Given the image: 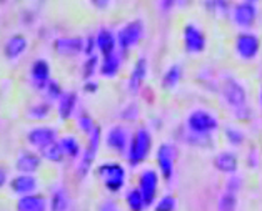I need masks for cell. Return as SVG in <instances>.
I'll use <instances>...</instances> for the list:
<instances>
[{"label": "cell", "mask_w": 262, "mask_h": 211, "mask_svg": "<svg viewBox=\"0 0 262 211\" xmlns=\"http://www.w3.org/2000/svg\"><path fill=\"white\" fill-rule=\"evenodd\" d=\"M222 97L239 118H246L249 115L246 90L237 80L232 78V76L224 78V82H222Z\"/></svg>", "instance_id": "6da1fadb"}, {"label": "cell", "mask_w": 262, "mask_h": 211, "mask_svg": "<svg viewBox=\"0 0 262 211\" xmlns=\"http://www.w3.org/2000/svg\"><path fill=\"white\" fill-rule=\"evenodd\" d=\"M152 148V137L147 128H139L130 137L129 150H127V160L130 165H139L149 156Z\"/></svg>", "instance_id": "7a4b0ae2"}, {"label": "cell", "mask_w": 262, "mask_h": 211, "mask_svg": "<svg viewBox=\"0 0 262 211\" xmlns=\"http://www.w3.org/2000/svg\"><path fill=\"white\" fill-rule=\"evenodd\" d=\"M99 178L111 193H117L125 184V170L120 163L108 162L99 166Z\"/></svg>", "instance_id": "3957f363"}, {"label": "cell", "mask_w": 262, "mask_h": 211, "mask_svg": "<svg viewBox=\"0 0 262 211\" xmlns=\"http://www.w3.org/2000/svg\"><path fill=\"white\" fill-rule=\"evenodd\" d=\"M187 126L195 135H209V133L217 130L219 121H217V118L210 112L201 110L199 108V110H194L187 117Z\"/></svg>", "instance_id": "277c9868"}, {"label": "cell", "mask_w": 262, "mask_h": 211, "mask_svg": "<svg viewBox=\"0 0 262 211\" xmlns=\"http://www.w3.org/2000/svg\"><path fill=\"white\" fill-rule=\"evenodd\" d=\"M144 35V25L140 20H132L129 23H125L117 34V45L120 50H129L132 47H136L137 43L142 40Z\"/></svg>", "instance_id": "5b68a950"}, {"label": "cell", "mask_w": 262, "mask_h": 211, "mask_svg": "<svg viewBox=\"0 0 262 211\" xmlns=\"http://www.w3.org/2000/svg\"><path fill=\"white\" fill-rule=\"evenodd\" d=\"M57 142V130L52 126H34L27 131V143L35 150H46Z\"/></svg>", "instance_id": "8992f818"}, {"label": "cell", "mask_w": 262, "mask_h": 211, "mask_svg": "<svg viewBox=\"0 0 262 211\" xmlns=\"http://www.w3.org/2000/svg\"><path fill=\"white\" fill-rule=\"evenodd\" d=\"M159 190V175L156 170L147 168L139 175V191L144 196L145 204L154 203Z\"/></svg>", "instance_id": "52a82bcc"}, {"label": "cell", "mask_w": 262, "mask_h": 211, "mask_svg": "<svg viewBox=\"0 0 262 211\" xmlns=\"http://www.w3.org/2000/svg\"><path fill=\"white\" fill-rule=\"evenodd\" d=\"M260 42L255 34L251 32H244V34L237 35L235 40V54H237L242 60H251L259 54Z\"/></svg>", "instance_id": "ba28073f"}, {"label": "cell", "mask_w": 262, "mask_h": 211, "mask_svg": "<svg viewBox=\"0 0 262 211\" xmlns=\"http://www.w3.org/2000/svg\"><path fill=\"white\" fill-rule=\"evenodd\" d=\"M241 190V178L231 176L226 183V188L219 198V211H235L237 209V195Z\"/></svg>", "instance_id": "9c48e42d"}, {"label": "cell", "mask_w": 262, "mask_h": 211, "mask_svg": "<svg viewBox=\"0 0 262 211\" xmlns=\"http://www.w3.org/2000/svg\"><path fill=\"white\" fill-rule=\"evenodd\" d=\"M9 187L12 193L17 195L18 198H22V196H29L35 193L37 188H39V180H37L34 175L18 173L10 180Z\"/></svg>", "instance_id": "30bf717a"}, {"label": "cell", "mask_w": 262, "mask_h": 211, "mask_svg": "<svg viewBox=\"0 0 262 211\" xmlns=\"http://www.w3.org/2000/svg\"><path fill=\"white\" fill-rule=\"evenodd\" d=\"M29 78H30V83L37 88V90H43V88L49 85V82L52 80V78H50V65H49V62L43 60V59L35 60L30 65Z\"/></svg>", "instance_id": "8fae6325"}, {"label": "cell", "mask_w": 262, "mask_h": 211, "mask_svg": "<svg viewBox=\"0 0 262 211\" xmlns=\"http://www.w3.org/2000/svg\"><path fill=\"white\" fill-rule=\"evenodd\" d=\"M54 48L62 57H75L84 52L85 40L80 37H59L54 42Z\"/></svg>", "instance_id": "7c38bea8"}, {"label": "cell", "mask_w": 262, "mask_h": 211, "mask_svg": "<svg viewBox=\"0 0 262 211\" xmlns=\"http://www.w3.org/2000/svg\"><path fill=\"white\" fill-rule=\"evenodd\" d=\"M174 162H176V148L172 145L164 143L157 148V165L165 180H170L174 175Z\"/></svg>", "instance_id": "4fadbf2b"}, {"label": "cell", "mask_w": 262, "mask_h": 211, "mask_svg": "<svg viewBox=\"0 0 262 211\" xmlns=\"http://www.w3.org/2000/svg\"><path fill=\"white\" fill-rule=\"evenodd\" d=\"M184 45L189 54H201L206 48V35L195 25L189 23L184 29Z\"/></svg>", "instance_id": "5bb4252c"}, {"label": "cell", "mask_w": 262, "mask_h": 211, "mask_svg": "<svg viewBox=\"0 0 262 211\" xmlns=\"http://www.w3.org/2000/svg\"><path fill=\"white\" fill-rule=\"evenodd\" d=\"M27 47H29V40L27 37L24 34H14L10 35L7 40L4 43V57L7 60H17L27 52Z\"/></svg>", "instance_id": "9a60e30c"}, {"label": "cell", "mask_w": 262, "mask_h": 211, "mask_svg": "<svg viewBox=\"0 0 262 211\" xmlns=\"http://www.w3.org/2000/svg\"><path fill=\"white\" fill-rule=\"evenodd\" d=\"M40 168V156L32 150H20L15 158V170L22 175H34Z\"/></svg>", "instance_id": "2e32d148"}, {"label": "cell", "mask_w": 262, "mask_h": 211, "mask_svg": "<svg viewBox=\"0 0 262 211\" xmlns=\"http://www.w3.org/2000/svg\"><path fill=\"white\" fill-rule=\"evenodd\" d=\"M129 133L124 128V126L116 125L112 126L111 130L107 131L105 135V145L108 146L111 150L117 151V153H124L125 150H129Z\"/></svg>", "instance_id": "e0dca14e"}, {"label": "cell", "mask_w": 262, "mask_h": 211, "mask_svg": "<svg viewBox=\"0 0 262 211\" xmlns=\"http://www.w3.org/2000/svg\"><path fill=\"white\" fill-rule=\"evenodd\" d=\"M255 17H257V4L255 2H241L235 5L234 9V22L239 25V27H251L254 23Z\"/></svg>", "instance_id": "ac0fdd59"}, {"label": "cell", "mask_w": 262, "mask_h": 211, "mask_svg": "<svg viewBox=\"0 0 262 211\" xmlns=\"http://www.w3.org/2000/svg\"><path fill=\"white\" fill-rule=\"evenodd\" d=\"M95 38V48L102 54V57H107L111 54H116L117 48V35L108 29H100Z\"/></svg>", "instance_id": "d6986e66"}, {"label": "cell", "mask_w": 262, "mask_h": 211, "mask_svg": "<svg viewBox=\"0 0 262 211\" xmlns=\"http://www.w3.org/2000/svg\"><path fill=\"white\" fill-rule=\"evenodd\" d=\"M17 211H49L47 198L40 193H34L29 196L18 198L15 203Z\"/></svg>", "instance_id": "ffe728a7"}, {"label": "cell", "mask_w": 262, "mask_h": 211, "mask_svg": "<svg viewBox=\"0 0 262 211\" xmlns=\"http://www.w3.org/2000/svg\"><path fill=\"white\" fill-rule=\"evenodd\" d=\"M75 107H77V95L72 92H63L62 97L57 100V112L62 120H69L72 117Z\"/></svg>", "instance_id": "44dd1931"}, {"label": "cell", "mask_w": 262, "mask_h": 211, "mask_svg": "<svg viewBox=\"0 0 262 211\" xmlns=\"http://www.w3.org/2000/svg\"><path fill=\"white\" fill-rule=\"evenodd\" d=\"M120 55L116 52V54H111L107 57H102V62L99 65V72L102 76H105V78H112V76H116L120 70Z\"/></svg>", "instance_id": "7402d4cb"}, {"label": "cell", "mask_w": 262, "mask_h": 211, "mask_svg": "<svg viewBox=\"0 0 262 211\" xmlns=\"http://www.w3.org/2000/svg\"><path fill=\"white\" fill-rule=\"evenodd\" d=\"M214 165L222 173H234L237 170V156L231 151H221L215 155Z\"/></svg>", "instance_id": "603a6c76"}, {"label": "cell", "mask_w": 262, "mask_h": 211, "mask_svg": "<svg viewBox=\"0 0 262 211\" xmlns=\"http://www.w3.org/2000/svg\"><path fill=\"white\" fill-rule=\"evenodd\" d=\"M70 198L66 188H55L49 201V211H69Z\"/></svg>", "instance_id": "cb8c5ba5"}, {"label": "cell", "mask_w": 262, "mask_h": 211, "mask_svg": "<svg viewBox=\"0 0 262 211\" xmlns=\"http://www.w3.org/2000/svg\"><path fill=\"white\" fill-rule=\"evenodd\" d=\"M145 75H147V60L145 59H139L136 62V65H134L130 80H129V88L134 93L139 92L140 85H142L144 80H145Z\"/></svg>", "instance_id": "d4e9b609"}, {"label": "cell", "mask_w": 262, "mask_h": 211, "mask_svg": "<svg viewBox=\"0 0 262 211\" xmlns=\"http://www.w3.org/2000/svg\"><path fill=\"white\" fill-rule=\"evenodd\" d=\"M59 143L62 146V151H63V155H66V158H79L80 156V142L77 138H75L74 135H66V137H62L59 140Z\"/></svg>", "instance_id": "484cf974"}, {"label": "cell", "mask_w": 262, "mask_h": 211, "mask_svg": "<svg viewBox=\"0 0 262 211\" xmlns=\"http://www.w3.org/2000/svg\"><path fill=\"white\" fill-rule=\"evenodd\" d=\"M182 76V68L181 65H172L165 70V73L162 76V87L164 88H174Z\"/></svg>", "instance_id": "4316f807"}, {"label": "cell", "mask_w": 262, "mask_h": 211, "mask_svg": "<svg viewBox=\"0 0 262 211\" xmlns=\"http://www.w3.org/2000/svg\"><path fill=\"white\" fill-rule=\"evenodd\" d=\"M40 153H42V156L50 163H62L63 158H66V155H63V151H62V146L59 143V140H57V142L52 143L50 146H47L46 150H42Z\"/></svg>", "instance_id": "83f0119b"}, {"label": "cell", "mask_w": 262, "mask_h": 211, "mask_svg": "<svg viewBox=\"0 0 262 211\" xmlns=\"http://www.w3.org/2000/svg\"><path fill=\"white\" fill-rule=\"evenodd\" d=\"M50 113V103L49 101H40V103H34L27 110V118L30 120H43L47 118Z\"/></svg>", "instance_id": "f1b7e54d"}, {"label": "cell", "mask_w": 262, "mask_h": 211, "mask_svg": "<svg viewBox=\"0 0 262 211\" xmlns=\"http://www.w3.org/2000/svg\"><path fill=\"white\" fill-rule=\"evenodd\" d=\"M125 201H127V204H129V208H130L132 211H142V209H144V206H147L145 201H144V196L140 195L139 188L127 191V195H125Z\"/></svg>", "instance_id": "f546056e"}, {"label": "cell", "mask_w": 262, "mask_h": 211, "mask_svg": "<svg viewBox=\"0 0 262 211\" xmlns=\"http://www.w3.org/2000/svg\"><path fill=\"white\" fill-rule=\"evenodd\" d=\"M176 208H177L176 198L172 196V195H165V196H162L161 200L157 201L154 211H176Z\"/></svg>", "instance_id": "4dcf8cb0"}, {"label": "cell", "mask_w": 262, "mask_h": 211, "mask_svg": "<svg viewBox=\"0 0 262 211\" xmlns=\"http://www.w3.org/2000/svg\"><path fill=\"white\" fill-rule=\"evenodd\" d=\"M77 126L82 131L89 135V133H91L95 128V123H94V120H92L91 115H89V113H82V115H79V117H77Z\"/></svg>", "instance_id": "1f68e13d"}, {"label": "cell", "mask_w": 262, "mask_h": 211, "mask_svg": "<svg viewBox=\"0 0 262 211\" xmlns=\"http://www.w3.org/2000/svg\"><path fill=\"white\" fill-rule=\"evenodd\" d=\"M43 93H46V97L49 100H59L62 97L63 92H62V88H60L59 83H57L55 80H50L49 85L43 88Z\"/></svg>", "instance_id": "d6a6232c"}, {"label": "cell", "mask_w": 262, "mask_h": 211, "mask_svg": "<svg viewBox=\"0 0 262 211\" xmlns=\"http://www.w3.org/2000/svg\"><path fill=\"white\" fill-rule=\"evenodd\" d=\"M226 138L229 140V143L241 145L242 140H244V133H242L239 128H234V126H227V128H226Z\"/></svg>", "instance_id": "836d02e7"}, {"label": "cell", "mask_w": 262, "mask_h": 211, "mask_svg": "<svg viewBox=\"0 0 262 211\" xmlns=\"http://www.w3.org/2000/svg\"><path fill=\"white\" fill-rule=\"evenodd\" d=\"M99 59L95 55H92V57H89L87 59V62H85V65H84V76L89 80V78H92V75H94V72H95V68L99 67Z\"/></svg>", "instance_id": "e575fe53"}, {"label": "cell", "mask_w": 262, "mask_h": 211, "mask_svg": "<svg viewBox=\"0 0 262 211\" xmlns=\"http://www.w3.org/2000/svg\"><path fill=\"white\" fill-rule=\"evenodd\" d=\"M99 211H117V206L114 201H104V204H102Z\"/></svg>", "instance_id": "d590c367"}, {"label": "cell", "mask_w": 262, "mask_h": 211, "mask_svg": "<svg viewBox=\"0 0 262 211\" xmlns=\"http://www.w3.org/2000/svg\"><path fill=\"white\" fill-rule=\"evenodd\" d=\"M5 183H7V171L4 166H0V188H4Z\"/></svg>", "instance_id": "8d00e7d4"}, {"label": "cell", "mask_w": 262, "mask_h": 211, "mask_svg": "<svg viewBox=\"0 0 262 211\" xmlns=\"http://www.w3.org/2000/svg\"><path fill=\"white\" fill-rule=\"evenodd\" d=\"M259 103H260V110H262V87H260V92H259Z\"/></svg>", "instance_id": "74e56055"}]
</instances>
